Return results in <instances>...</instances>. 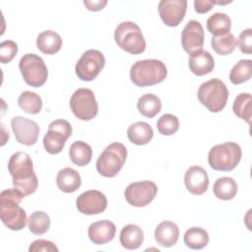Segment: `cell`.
Returning a JSON list of instances; mask_svg holds the SVG:
<instances>
[{"mask_svg":"<svg viewBox=\"0 0 252 252\" xmlns=\"http://www.w3.org/2000/svg\"><path fill=\"white\" fill-rule=\"evenodd\" d=\"M8 170L13 178V186L25 197L35 192L38 179L33 170V163L29 154L18 152L11 156L8 161Z\"/></svg>","mask_w":252,"mask_h":252,"instance_id":"6da1fadb","label":"cell"},{"mask_svg":"<svg viewBox=\"0 0 252 252\" xmlns=\"http://www.w3.org/2000/svg\"><path fill=\"white\" fill-rule=\"evenodd\" d=\"M24 197L16 188L5 189L0 194L1 220L11 230H21L27 224L26 211L19 206Z\"/></svg>","mask_w":252,"mask_h":252,"instance_id":"7a4b0ae2","label":"cell"},{"mask_svg":"<svg viewBox=\"0 0 252 252\" xmlns=\"http://www.w3.org/2000/svg\"><path fill=\"white\" fill-rule=\"evenodd\" d=\"M167 70L160 60L145 59L135 62L130 69V79L138 87H149L161 83Z\"/></svg>","mask_w":252,"mask_h":252,"instance_id":"3957f363","label":"cell"},{"mask_svg":"<svg viewBox=\"0 0 252 252\" xmlns=\"http://www.w3.org/2000/svg\"><path fill=\"white\" fill-rule=\"evenodd\" d=\"M242 156L241 148L234 142H225L214 146L208 154L209 165L220 171H230L234 169Z\"/></svg>","mask_w":252,"mask_h":252,"instance_id":"277c9868","label":"cell"},{"mask_svg":"<svg viewBox=\"0 0 252 252\" xmlns=\"http://www.w3.org/2000/svg\"><path fill=\"white\" fill-rule=\"evenodd\" d=\"M228 90L225 84L218 79L214 78L203 83L198 90L199 101L208 108L211 112H220L226 105L228 98Z\"/></svg>","mask_w":252,"mask_h":252,"instance_id":"5b68a950","label":"cell"},{"mask_svg":"<svg viewBox=\"0 0 252 252\" xmlns=\"http://www.w3.org/2000/svg\"><path fill=\"white\" fill-rule=\"evenodd\" d=\"M114 39L118 47L131 54H140L146 49V40L142 31L134 22L120 23L114 31Z\"/></svg>","mask_w":252,"mask_h":252,"instance_id":"8992f818","label":"cell"},{"mask_svg":"<svg viewBox=\"0 0 252 252\" xmlns=\"http://www.w3.org/2000/svg\"><path fill=\"white\" fill-rule=\"evenodd\" d=\"M127 158L126 147L118 142L108 145L96 160V170L104 177H114L122 169Z\"/></svg>","mask_w":252,"mask_h":252,"instance_id":"52a82bcc","label":"cell"},{"mask_svg":"<svg viewBox=\"0 0 252 252\" xmlns=\"http://www.w3.org/2000/svg\"><path fill=\"white\" fill-rule=\"evenodd\" d=\"M19 69L25 82L33 88L44 85L48 77V70L43 59L34 53L25 54L19 62Z\"/></svg>","mask_w":252,"mask_h":252,"instance_id":"ba28073f","label":"cell"},{"mask_svg":"<svg viewBox=\"0 0 252 252\" xmlns=\"http://www.w3.org/2000/svg\"><path fill=\"white\" fill-rule=\"evenodd\" d=\"M70 108L74 115L84 121L94 118L98 111V105L91 89L80 88L74 92L70 98Z\"/></svg>","mask_w":252,"mask_h":252,"instance_id":"9c48e42d","label":"cell"},{"mask_svg":"<svg viewBox=\"0 0 252 252\" xmlns=\"http://www.w3.org/2000/svg\"><path fill=\"white\" fill-rule=\"evenodd\" d=\"M72 135V126L65 119H57L48 125V131L43 137V146L50 155L59 154L68 138Z\"/></svg>","mask_w":252,"mask_h":252,"instance_id":"30bf717a","label":"cell"},{"mask_svg":"<svg viewBox=\"0 0 252 252\" xmlns=\"http://www.w3.org/2000/svg\"><path fill=\"white\" fill-rule=\"evenodd\" d=\"M105 64L104 55L95 49L85 51L75 66L76 75L85 82L94 80Z\"/></svg>","mask_w":252,"mask_h":252,"instance_id":"8fae6325","label":"cell"},{"mask_svg":"<svg viewBox=\"0 0 252 252\" xmlns=\"http://www.w3.org/2000/svg\"><path fill=\"white\" fill-rule=\"evenodd\" d=\"M157 193V184L150 180H144L130 183L124 191V197L131 206L145 207L156 198Z\"/></svg>","mask_w":252,"mask_h":252,"instance_id":"7c38bea8","label":"cell"},{"mask_svg":"<svg viewBox=\"0 0 252 252\" xmlns=\"http://www.w3.org/2000/svg\"><path fill=\"white\" fill-rule=\"evenodd\" d=\"M11 127L17 142L26 146H32L36 143L39 135V126L33 120L15 116L11 119Z\"/></svg>","mask_w":252,"mask_h":252,"instance_id":"4fadbf2b","label":"cell"},{"mask_svg":"<svg viewBox=\"0 0 252 252\" xmlns=\"http://www.w3.org/2000/svg\"><path fill=\"white\" fill-rule=\"evenodd\" d=\"M204 29L201 23L198 21H189L181 32L182 47L190 55L202 50L204 45Z\"/></svg>","mask_w":252,"mask_h":252,"instance_id":"5bb4252c","label":"cell"},{"mask_svg":"<svg viewBox=\"0 0 252 252\" xmlns=\"http://www.w3.org/2000/svg\"><path fill=\"white\" fill-rule=\"evenodd\" d=\"M76 206L79 212L84 215H96L104 212L107 207V199L98 190H88L77 198Z\"/></svg>","mask_w":252,"mask_h":252,"instance_id":"9a60e30c","label":"cell"},{"mask_svg":"<svg viewBox=\"0 0 252 252\" xmlns=\"http://www.w3.org/2000/svg\"><path fill=\"white\" fill-rule=\"evenodd\" d=\"M158 13L161 21L168 27H177L183 20L186 10V0H161L158 3Z\"/></svg>","mask_w":252,"mask_h":252,"instance_id":"2e32d148","label":"cell"},{"mask_svg":"<svg viewBox=\"0 0 252 252\" xmlns=\"http://www.w3.org/2000/svg\"><path fill=\"white\" fill-rule=\"evenodd\" d=\"M184 183L186 189L194 195L204 194L209 187V176L207 171L199 166H190L184 174Z\"/></svg>","mask_w":252,"mask_h":252,"instance_id":"e0dca14e","label":"cell"},{"mask_svg":"<svg viewBox=\"0 0 252 252\" xmlns=\"http://www.w3.org/2000/svg\"><path fill=\"white\" fill-rule=\"evenodd\" d=\"M115 233L116 226L108 220L94 221L88 229L89 238L96 245H102L111 241L114 238Z\"/></svg>","mask_w":252,"mask_h":252,"instance_id":"ac0fdd59","label":"cell"},{"mask_svg":"<svg viewBox=\"0 0 252 252\" xmlns=\"http://www.w3.org/2000/svg\"><path fill=\"white\" fill-rule=\"evenodd\" d=\"M178 238L179 228L170 220H163L156 227L155 239L160 246L171 247L176 244Z\"/></svg>","mask_w":252,"mask_h":252,"instance_id":"d6986e66","label":"cell"},{"mask_svg":"<svg viewBox=\"0 0 252 252\" xmlns=\"http://www.w3.org/2000/svg\"><path fill=\"white\" fill-rule=\"evenodd\" d=\"M189 69L196 76H204L211 73L215 67V61L210 52L200 50L190 55Z\"/></svg>","mask_w":252,"mask_h":252,"instance_id":"ffe728a7","label":"cell"},{"mask_svg":"<svg viewBox=\"0 0 252 252\" xmlns=\"http://www.w3.org/2000/svg\"><path fill=\"white\" fill-rule=\"evenodd\" d=\"M56 184L64 193L75 192L81 187V175L77 170L71 167H64L57 173Z\"/></svg>","mask_w":252,"mask_h":252,"instance_id":"44dd1931","label":"cell"},{"mask_svg":"<svg viewBox=\"0 0 252 252\" xmlns=\"http://www.w3.org/2000/svg\"><path fill=\"white\" fill-rule=\"evenodd\" d=\"M119 240L121 245L126 249H138L144 242V232L136 224H127L121 229Z\"/></svg>","mask_w":252,"mask_h":252,"instance_id":"7402d4cb","label":"cell"},{"mask_svg":"<svg viewBox=\"0 0 252 252\" xmlns=\"http://www.w3.org/2000/svg\"><path fill=\"white\" fill-rule=\"evenodd\" d=\"M127 136L131 143L142 146L148 144L154 137V131L147 122L139 121L131 124L127 130Z\"/></svg>","mask_w":252,"mask_h":252,"instance_id":"603a6c76","label":"cell"},{"mask_svg":"<svg viewBox=\"0 0 252 252\" xmlns=\"http://www.w3.org/2000/svg\"><path fill=\"white\" fill-rule=\"evenodd\" d=\"M36 46L44 54H55L62 46V38L56 32L44 31L36 37Z\"/></svg>","mask_w":252,"mask_h":252,"instance_id":"cb8c5ba5","label":"cell"},{"mask_svg":"<svg viewBox=\"0 0 252 252\" xmlns=\"http://www.w3.org/2000/svg\"><path fill=\"white\" fill-rule=\"evenodd\" d=\"M71 161L78 166H85L90 163L93 157L92 147L83 141H75L69 148Z\"/></svg>","mask_w":252,"mask_h":252,"instance_id":"d4e9b609","label":"cell"},{"mask_svg":"<svg viewBox=\"0 0 252 252\" xmlns=\"http://www.w3.org/2000/svg\"><path fill=\"white\" fill-rule=\"evenodd\" d=\"M213 192L218 199L228 201L235 197L237 193V183L231 177H220L216 180L213 186Z\"/></svg>","mask_w":252,"mask_h":252,"instance_id":"484cf974","label":"cell"},{"mask_svg":"<svg viewBox=\"0 0 252 252\" xmlns=\"http://www.w3.org/2000/svg\"><path fill=\"white\" fill-rule=\"evenodd\" d=\"M207 29L214 36L228 33L231 29V20L224 13H215L207 20Z\"/></svg>","mask_w":252,"mask_h":252,"instance_id":"4316f807","label":"cell"},{"mask_svg":"<svg viewBox=\"0 0 252 252\" xmlns=\"http://www.w3.org/2000/svg\"><path fill=\"white\" fill-rule=\"evenodd\" d=\"M137 108L143 116L153 118L160 111L161 101L158 95L154 94H146L138 99Z\"/></svg>","mask_w":252,"mask_h":252,"instance_id":"83f0119b","label":"cell"},{"mask_svg":"<svg viewBox=\"0 0 252 252\" xmlns=\"http://www.w3.org/2000/svg\"><path fill=\"white\" fill-rule=\"evenodd\" d=\"M184 243L187 247L194 250H200L209 243V234L206 229L198 226L190 227L184 234Z\"/></svg>","mask_w":252,"mask_h":252,"instance_id":"f1b7e54d","label":"cell"},{"mask_svg":"<svg viewBox=\"0 0 252 252\" xmlns=\"http://www.w3.org/2000/svg\"><path fill=\"white\" fill-rule=\"evenodd\" d=\"M251 107H252L251 94L248 93H242L235 97L232 105V110L237 117L245 120L248 124H250L251 115H252Z\"/></svg>","mask_w":252,"mask_h":252,"instance_id":"f546056e","label":"cell"},{"mask_svg":"<svg viewBox=\"0 0 252 252\" xmlns=\"http://www.w3.org/2000/svg\"><path fill=\"white\" fill-rule=\"evenodd\" d=\"M252 61L250 59L239 60L230 70L229 80L233 85H240L251 78Z\"/></svg>","mask_w":252,"mask_h":252,"instance_id":"4dcf8cb0","label":"cell"},{"mask_svg":"<svg viewBox=\"0 0 252 252\" xmlns=\"http://www.w3.org/2000/svg\"><path fill=\"white\" fill-rule=\"evenodd\" d=\"M18 104L25 112L30 114H37L41 110L42 100L36 93L25 91L20 94Z\"/></svg>","mask_w":252,"mask_h":252,"instance_id":"1f68e13d","label":"cell"},{"mask_svg":"<svg viewBox=\"0 0 252 252\" xmlns=\"http://www.w3.org/2000/svg\"><path fill=\"white\" fill-rule=\"evenodd\" d=\"M50 218L42 211H35L32 213L28 220L29 229L35 235H41L45 233L50 227Z\"/></svg>","mask_w":252,"mask_h":252,"instance_id":"d6a6232c","label":"cell"},{"mask_svg":"<svg viewBox=\"0 0 252 252\" xmlns=\"http://www.w3.org/2000/svg\"><path fill=\"white\" fill-rule=\"evenodd\" d=\"M211 45L216 53L220 55H228L234 51L237 42L234 35L228 32L224 35L213 36L211 39Z\"/></svg>","mask_w":252,"mask_h":252,"instance_id":"836d02e7","label":"cell"},{"mask_svg":"<svg viewBox=\"0 0 252 252\" xmlns=\"http://www.w3.org/2000/svg\"><path fill=\"white\" fill-rule=\"evenodd\" d=\"M158 131L164 136H170L175 134L179 129L178 118L170 113H165L161 115L157 122Z\"/></svg>","mask_w":252,"mask_h":252,"instance_id":"e575fe53","label":"cell"},{"mask_svg":"<svg viewBox=\"0 0 252 252\" xmlns=\"http://www.w3.org/2000/svg\"><path fill=\"white\" fill-rule=\"evenodd\" d=\"M18 53V44L13 40H4L0 43V60L2 63H9Z\"/></svg>","mask_w":252,"mask_h":252,"instance_id":"d590c367","label":"cell"},{"mask_svg":"<svg viewBox=\"0 0 252 252\" xmlns=\"http://www.w3.org/2000/svg\"><path fill=\"white\" fill-rule=\"evenodd\" d=\"M236 42L241 52L246 54H251L252 53V30L246 29L242 31Z\"/></svg>","mask_w":252,"mask_h":252,"instance_id":"8d00e7d4","label":"cell"},{"mask_svg":"<svg viewBox=\"0 0 252 252\" xmlns=\"http://www.w3.org/2000/svg\"><path fill=\"white\" fill-rule=\"evenodd\" d=\"M30 252H40V251H44V252H58V248L56 247V245L49 241V240H45V239H36L34 240L29 248Z\"/></svg>","mask_w":252,"mask_h":252,"instance_id":"74e56055","label":"cell"},{"mask_svg":"<svg viewBox=\"0 0 252 252\" xmlns=\"http://www.w3.org/2000/svg\"><path fill=\"white\" fill-rule=\"evenodd\" d=\"M215 4H216V1H213V0H195L194 1L195 11L199 14L208 13Z\"/></svg>","mask_w":252,"mask_h":252,"instance_id":"f35d334b","label":"cell"},{"mask_svg":"<svg viewBox=\"0 0 252 252\" xmlns=\"http://www.w3.org/2000/svg\"><path fill=\"white\" fill-rule=\"evenodd\" d=\"M107 4V1L97 0V1H91V0H84V5L90 11H100L102 10Z\"/></svg>","mask_w":252,"mask_h":252,"instance_id":"ab89813d","label":"cell"}]
</instances>
